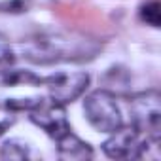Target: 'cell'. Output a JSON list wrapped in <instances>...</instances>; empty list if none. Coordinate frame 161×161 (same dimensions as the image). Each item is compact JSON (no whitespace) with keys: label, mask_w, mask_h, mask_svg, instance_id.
Returning a JSON list of instances; mask_svg holds the SVG:
<instances>
[{"label":"cell","mask_w":161,"mask_h":161,"mask_svg":"<svg viewBox=\"0 0 161 161\" xmlns=\"http://www.w3.org/2000/svg\"><path fill=\"white\" fill-rule=\"evenodd\" d=\"M23 57L34 64H53L61 61H84L91 59L99 46L87 38H74L63 34H44L27 40L23 46Z\"/></svg>","instance_id":"cell-1"},{"label":"cell","mask_w":161,"mask_h":161,"mask_svg":"<svg viewBox=\"0 0 161 161\" xmlns=\"http://www.w3.org/2000/svg\"><path fill=\"white\" fill-rule=\"evenodd\" d=\"M129 112L133 127L152 140H161V95L153 89L131 97Z\"/></svg>","instance_id":"cell-2"},{"label":"cell","mask_w":161,"mask_h":161,"mask_svg":"<svg viewBox=\"0 0 161 161\" xmlns=\"http://www.w3.org/2000/svg\"><path fill=\"white\" fill-rule=\"evenodd\" d=\"M84 112L87 121L101 133H112L121 127V112L116 97L108 89H97L84 101Z\"/></svg>","instance_id":"cell-3"},{"label":"cell","mask_w":161,"mask_h":161,"mask_svg":"<svg viewBox=\"0 0 161 161\" xmlns=\"http://www.w3.org/2000/svg\"><path fill=\"white\" fill-rule=\"evenodd\" d=\"M42 84H46L49 99L57 104H68L76 101L89 86L87 72H57L47 78H42Z\"/></svg>","instance_id":"cell-4"},{"label":"cell","mask_w":161,"mask_h":161,"mask_svg":"<svg viewBox=\"0 0 161 161\" xmlns=\"http://www.w3.org/2000/svg\"><path fill=\"white\" fill-rule=\"evenodd\" d=\"M31 114V121L36 123L38 127H42L51 138H61L64 133L72 131L68 121H66V114H64V106L63 104H57L53 103L51 99L46 101V99H40V103L29 110Z\"/></svg>","instance_id":"cell-5"},{"label":"cell","mask_w":161,"mask_h":161,"mask_svg":"<svg viewBox=\"0 0 161 161\" xmlns=\"http://www.w3.org/2000/svg\"><path fill=\"white\" fill-rule=\"evenodd\" d=\"M140 133L131 127H118L103 144V152L110 159H138L140 152Z\"/></svg>","instance_id":"cell-6"},{"label":"cell","mask_w":161,"mask_h":161,"mask_svg":"<svg viewBox=\"0 0 161 161\" xmlns=\"http://www.w3.org/2000/svg\"><path fill=\"white\" fill-rule=\"evenodd\" d=\"M57 152L61 159L68 161H86L93 157V150L87 142H84L80 136H76L72 131L64 133L61 138H57Z\"/></svg>","instance_id":"cell-7"},{"label":"cell","mask_w":161,"mask_h":161,"mask_svg":"<svg viewBox=\"0 0 161 161\" xmlns=\"http://www.w3.org/2000/svg\"><path fill=\"white\" fill-rule=\"evenodd\" d=\"M0 157L6 161H25L31 157V146L25 140L19 138H10L2 144L0 150Z\"/></svg>","instance_id":"cell-8"},{"label":"cell","mask_w":161,"mask_h":161,"mask_svg":"<svg viewBox=\"0 0 161 161\" xmlns=\"http://www.w3.org/2000/svg\"><path fill=\"white\" fill-rule=\"evenodd\" d=\"M138 15H140V19H142L146 25H152V27H155V29L161 27V4L155 2V0L142 4L140 10H138Z\"/></svg>","instance_id":"cell-9"},{"label":"cell","mask_w":161,"mask_h":161,"mask_svg":"<svg viewBox=\"0 0 161 161\" xmlns=\"http://www.w3.org/2000/svg\"><path fill=\"white\" fill-rule=\"evenodd\" d=\"M15 63V57H14V51L0 46V74H6L10 70V66Z\"/></svg>","instance_id":"cell-10"},{"label":"cell","mask_w":161,"mask_h":161,"mask_svg":"<svg viewBox=\"0 0 161 161\" xmlns=\"http://www.w3.org/2000/svg\"><path fill=\"white\" fill-rule=\"evenodd\" d=\"M0 10L12 12V14H21V12H27V2L25 0H8V2L0 4Z\"/></svg>","instance_id":"cell-11"},{"label":"cell","mask_w":161,"mask_h":161,"mask_svg":"<svg viewBox=\"0 0 161 161\" xmlns=\"http://www.w3.org/2000/svg\"><path fill=\"white\" fill-rule=\"evenodd\" d=\"M14 121H15V118L12 116V112L8 114L4 110H0V135H2L4 131H8V127L14 125Z\"/></svg>","instance_id":"cell-12"}]
</instances>
